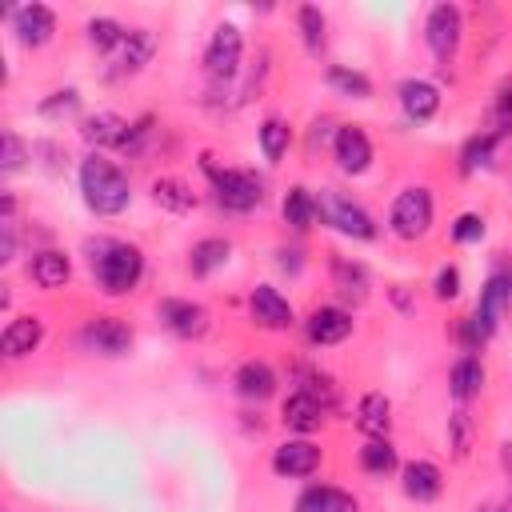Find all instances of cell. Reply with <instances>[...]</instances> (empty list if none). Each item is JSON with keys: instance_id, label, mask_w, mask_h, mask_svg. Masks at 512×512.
I'll return each mask as SVG.
<instances>
[{"instance_id": "1", "label": "cell", "mask_w": 512, "mask_h": 512, "mask_svg": "<svg viewBox=\"0 0 512 512\" xmlns=\"http://www.w3.org/2000/svg\"><path fill=\"white\" fill-rule=\"evenodd\" d=\"M92 280L104 296H128L144 280V252L128 240H88Z\"/></svg>"}, {"instance_id": "2", "label": "cell", "mask_w": 512, "mask_h": 512, "mask_svg": "<svg viewBox=\"0 0 512 512\" xmlns=\"http://www.w3.org/2000/svg\"><path fill=\"white\" fill-rule=\"evenodd\" d=\"M76 180H80V196H84L88 212H96V216H120V212L132 204V184H128V176H124L112 160H104L100 152H88V156L80 160Z\"/></svg>"}, {"instance_id": "3", "label": "cell", "mask_w": 512, "mask_h": 512, "mask_svg": "<svg viewBox=\"0 0 512 512\" xmlns=\"http://www.w3.org/2000/svg\"><path fill=\"white\" fill-rule=\"evenodd\" d=\"M200 168L212 184V200L224 208V212H236V216H248L264 204V180L248 168H220L212 164V156L204 152L200 156Z\"/></svg>"}, {"instance_id": "4", "label": "cell", "mask_w": 512, "mask_h": 512, "mask_svg": "<svg viewBox=\"0 0 512 512\" xmlns=\"http://www.w3.org/2000/svg\"><path fill=\"white\" fill-rule=\"evenodd\" d=\"M432 220H436V200L428 184H408L388 204V232L396 240H408V244L424 240L432 232Z\"/></svg>"}, {"instance_id": "5", "label": "cell", "mask_w": 512, "mask_h": 512, "mask_svg": "<svg viewBox=\"0 0 512 512\" xmlns=\"http://www.w3.org/2000/svg\"><path fill=\"white\" fill-rule=\"evenodd\" d=\"M316 208H320V224L336 228L348 240H376V232H380L376 220H372V212L360 200H352V196H344L336 188H320Z\"/></svg>"}, {"instance_id": "6", "label": "cell", "mask_w": 512, "mask_h": 512, "mask_svg": "<svg viewBox=\"0 0 512 512\" xmlns=\"http://www.w3.org/2000/svg\"><path fill=\"white\" fill-rule=\"evenodd\" d=\"M460 40H464V12H460V4H448V0L432 4L428 16H424V44L436 56L444 76H448V64L456 60V52H460Z\"/></svg>"}, {"instance_id": "7", "label": "cell", "mask_w": 512, "mask_h": 512, "mask_svg": "<svg viewBox=\"0 0 512 512\" xmlns=\"http://www.w3.org/2000/svg\"><path fill=\"white\" fill-rule=\"evenodd\" d=\"M240 56H244V32L224 20L212 28L208 44H204V72L212 84H228L236 72H240Z\"/></svg>"}, {"instance_id": "8", "label": "cell", "mask_w": 512, "mask_h": 512, "mask_svg": "<svg viewBox=\"0 0 512 512\" xmlns=\"http://www.w3.org/2000/svg\"><path fill=\"white\" fill-rule=\"evenodd\" d=\"M136 332L124 316H88L76 332V344L92 356H124L132 348Z\"/></svg>"}, {"instance_id": "9", "label": "cell", "mask_w": 512, "mask_h": 512, "mask_svg": "<svg viewBox=\"0 0 512 512\" xmlns=\"http://www.w3.org/2000/svg\"><path fill=\"white\" fill-rule=\"evenodd\" d=\"M152 56H156V32L152 28H128L124 40H120V48L108 56L104 76L108 80H128V76L144 72Z\"/></svg>"}, {"instance_id": "10", "label": "cell", "mask_w": 512, "mask_h": 512, "mask_svg": "<svg viewBox=\"0 0 512 512\" xmlns=\"http://www.w3.org/2000/svg\"><path fill=\"white\" fill-rule=\"evenodd\" d=\"M332 160L344 176H364L376 160V148H372V140L360 124H340L332 132Z\"/></svg>"}, {"instance_id": "11", "label": "cell", "mask_w": 512, "mask_h": 512, "mask_svg": "<svg viewBox=\"0 0 512 512\" xmlns=\"http://www.w3.org/2000/svg\"><path fill=\"white\" fill-rule=\"evenodd\" d=\"M156 316H160V324L172 332V336H180V340H200L204 332H208V308L204 304H196V300H184V296H164L160 304H156Z\"/></svg>"}, {"instance_id": "12", "label": "cell", "mask_w": 512, "mask_h": 512, "mask_svg": "<svg viewBox=\"0 0 512 512\" xmlns=\"http://www.w3.org/2000/svg\"><path fill=\"white\" fill-rule=\"evenodd\" d=\"M324 420H328V400H320V396L308 392V388L288 392L284 404H280V424H284L288 432H296V436H312V432H320Z\"/></svg>"}, {"instance_id": "13", "label": "cell", "mask_w": 512, "mask_h": 512, "mask_svg": "<svg viewBox=\"0 0 512 512\" xmlns=\"http://www.w3.org/2000/svg\"><path fill=\"white\" fill-rule=\"evenodd\" d=\"M352 328H356V320H352V312L340 308V304H316V308L304 316V336H308V344H316V348H332V344L348 340Z\"/></svg>"}, {"instance_id": "14", "label": "cell", "mask_w": 512, "mask_h": 512, "mask_svg": "<svg viewBox=\"0 0 512 512\" xmlns=\"http://www.w3.org/2000/svg\"><path fill=\"white\" fill-rule=\"evenodd\" d=\"M320 460H324L320 444L308 440V436H296V440H284L280 448H272V460L268 464L284 480H304V476H312L320 468Z\"/></svg>"}, {"instance_id": "15", "label": "cell", "mask_w": 512, "mask_h": 512, "mask_svg": "<svg viewBox=\"0 0 512 512\" xmlns=\"http://www.w3.org/2000/svg\"><path fill=\"white\" fill-rule=\"evenodd\" d=\"M8 20H12V32L24 48H44L52 44L56 36V12L48 4H20V8H8Z\"/></svg>"}, {"instance_id": "16", "label": "cell", "mask_w": 512, "mask_h": 512, "mask_svg": "<svg viewBox=\"0 0 512 512\" xmlns=\"http://www.w3.org/2000/svg\"><path fill=\"white\" fill-rule=\"evenodd\" d=\"M248 316H252L260 328H268V332H284V328L296 324V312H292L288 296H284L280 288H272V284H256V288L248 292Z\"/></svg>"}, {"instance_id": "17", "label": "cell", "mask_w": 512, "mask_h": 512, "mask_svg": "<svg viewBox=\"0 0 512 512\" xmlns=\"http://www.w3.org/2000/svg\"><path fill=\"white\" fill-rule=\"evenodd\" d=\"M396 100H400V112L404 120L412 124H428L436 112H440V88L424 76H408L396 84Z\"/></svg>"}, {"instance_id": "18", "label": "cell", "mask_w": 512, "mask_h": 512, "mask_svg": "<svg viewBox=\"0 0 512 512\" xmlns=\"http://www.w3.org/2000/svg\"><path fill=\"white\" fill-rule=\"evenodd\" d=\"M44 344V320L36 312H24V316H12L0 332V352L4 360H24L32 356L36 348Z\"/></svg>"}, {"instance_id": "19", "label": "cell", "mask_w": 512, "mask_h": 512, "mask_svg": "<svg viewBox=\"0 0 512 512\" xmlns=\"http://www.w3.org/2000/svg\"><path fill=\"white\" fill-rule=\"evenodd\" d=\"M400 488H404L408 500L432 504V500H440V492H444V472H440V464H432V460H408V464L400 468Z\"/></svg>"}, {"instance_id": "20", "label": "cell", "mask_w": 512, "mask_h": 512, "mask_svg": "<svg viewBox=\"0 0 512 512\" xmlns=\"http://www.w3.org/2000/svg\"><path fill=\"white\" fill-rule=\"evenodd\" d=\"M276 372H272V364L268 360H244L236 372H232V388H236V396H244V400H252V404H264V400H272L276 396Z\"/></svg>"}, {"instance_id": "21", "label": "cell", "mask_w": 512, "mask_h": 512, "mask_svg": "<svg viewBox=\"0 0 512 512\" xmlns=\"http://www.w3.org/2000/svg\"><path fill=\"white\" fill-rule=\"evenodd\" d=\"M28 276L40 292H56L72 280V260L60 252V248H44V252H32L28 260Z\"/></svg>"}, {"instance_id": "22", "label": "cell", "mask_w": 512, "mask_h": 512, "mask_svg": "<svg viewBox=\"0 0 512 512\" xmlns=\"http://www.w3.org/2000/svg\"><path fill=\"white\" fill-rule=\"evenodd\" d=\"M484 380H488V368H484V360H480V356H472V352L456 356V360H452V368H448V392H452L460 404L476 400V396L484 392Z\"/></svg>"}, {"instance_id": "23", "label": "cell", "mask_w": 512, "mask_h": 512, "mask_svg": "<svg viewBox=\"0 0 512 512\" xmlns=\"http://www.w3.org/2000/svg\"><path fill=\"white\" fill-rule=\"evenodd\" d=\"M292 512H360V500L336 484H308L296 496Z\"/></svg>"}, {"instance_id": "24", "label": "cell", "mask_w": 512, "mask_h": 512, "mask_svg": "<svg viewBox=\"0 0 512 512\" xmlns=\"http://www.w3.org/2000/svg\"><path fill=\"white\" fill-rule=\"evenodd\" d=\"M128 128H132V120H124V116H116V112H92V116L80 120V136H84V144H92L96 152H100V148H120L124 136H128Z\"/></svg>"}, {"instance_id": "25", "label": "cell", "mask_w": 512, "mask_h": 512, "mask_svg": "<svg viewBox=\"0 0 512 512\" xmlns=\"http://www.w3.org/2000/svg\"><path fill=\"white\" fill-rule=\"evenodd\" d=\"M356 428H360L368 440L388 436V428H392V400H388L384 392H364V396L356 400Z\"/></svg>"}, {"instance_id": "26", "label": "cell", "mask_w": 512, "mask_h": 512, "mask_svg": "<svg viewBox=\"0 0 512 512\" xmlns=\"http://www.w3.org/2000/svg\"><path fill=\"white\" fill-rule=\"evenodd\" d=\"M280 216L292 232H308L316 220H320V208H316V192H308L304 184H292L280 200Z\"/></svg>"}, {"instance_id": "27", "label": "cell", "mask_w": 512, "mask_h": 512, "mask_svg": "<svg viewBox=\"0 0 512 512\" xmlns=\"http://www.w3.org/2000/svg\"><path fill=\"white\" fill-rule=\"evenodd\" d=\"M328 268H332V288H336L344 300L360 304V300L368 296V268H364L360 260H348V256H336V252H332Z\"/></svg>"}, {"instance_id": "28", "label": "cell", "mask_w": 512, "mask_h": 512, "mask_svg": "<svg viewBox=\"0 0 512 512\" xmlns=\"http://www.w3.org/2000/svg\"><path fill=\"white\" fill-rule=\"evenodd\" d=\"M228 256H232V244H228L224 236H204V240H196L192 252H188V272L204 280V276L220 272V268L228 264Z\"/></svg>"}, {"instance_id": "29", "label": "cell", "mask_w": 512, "mask_h": 512, "mask_svg": "<svg viewBox=\"0 0 512 512\" xmlns=\"http://www.w3.org/2000/svg\"><path fill=\"white\" fill-rule=\"evenodd\" d=\"M504 312H508V280H504V272H492V276L484 280V288H480L476 320H480L488 332H496V324H500Z\"/></svg>"}, {"instance_id": "30", "label": "cell", "mask_w": 512, "mask_h": 512, "mask_svg": "<svg viewBox=\"0 0 512 512\" xmlns=\"http://www.w3.org/2000/svg\"><path fill=\"white\" fill-rule=\"evenodd\" d=\"M152 200H156V208H164L172 216H184V212L196 208V196L180 176H156L152 180Z\"/></svg>"}, {"instance_id": "31", "label": "cell", "mask_w": 512, "mask_h": 512, "mask_svg": "<svg viewBox=\"0 0 512 512\" xmlns=\"http://www.w3.org/2000/svg\"><path fill=\"white\" fill-rule=\"evenodd\" d=\"M400 468V456H396V444L388 436H376V440H364L360 448V472L364 476H392Z\"/></svg>"}, {"instance_id": "32", "label": "cell", "mask_w": 512, "mask_h": 512, "mask_svg": "<svg viewBox=\"0 0 512 512\" xmlns=\"http://www.w3.org/2000/svg\"><path fill=\"white\" fill-rule=\"evenodd\" d=\"M496 144H500V140H496L492 132H472V136L460 144V156H456V160H460V164H456L460 176H476L480 168H488L492 156H496Z\"/></svg>"}, {"instance_id": "33", "label": "cell", "mask_w": 512, "mask_h": 512, "mask_svg": "<svg viewBox=\"0 0 512 512\" xmlns=\"http://www.w3.org/2000/svg\"><path fill=\"white\" fill-rule=\"evenodd\" d=\"M296 28H300L304 48H308L312 56H320L324 44H328V16H324L316 4H300V8H296Z\"/></svg>"}, {"instance_id": "34", "label": "cell", "mask_w": 512, "mask_h": 512, "mask_svg": "<svg viewBox=\"0 0 512 512\" xmlns=\"http://www.w3.org/2000/svg\"><path fill=\"white\" fill-rule=\"evenodd\" d=\"M324 80H328V88H332V92H340V96H348V100H368V96H372V80H368L360 68L328 64Z\"/></svg>"}, {"instance_id": "35", "label": "cell", "mask_w": 512, "mask_h": 512, "mask_svg": "<svg viewBox=\"0 0 512 512\" xmlns=\"http://www.w3.org/2000/svg\"><path fill=\"white\" fill-rule=\"evenodd\" d=\"M256 140H260L264 160H268V164H280V156H284L288 144H292V124H288L284 116H268V120L256 128Z\"/></svg>"}, {"instance_id": "36", "label": "cell", "mask_w": 512, "mask_h": 512, "mask_svg": "<svg viewBox=\"0 0 512 512\" xmlns=\"http://www.w3.org/2000/svg\"><path fill=\"white\" fill-rule=\"evenodd\" d=\"M484 132H492L496 140L512 136V76H504L492 92V104H488V124Z\"/></svg>"}, {"instance_id": "37", "label": "cell", "mask_w": 512, "mask_h": 512, "mask_svg": "<svg viewBox=\"0 0 512 512\" xmlns=\"http://www.w3.org/2000/svg\"><path fill=\"white\" fill-rule=\"evenodd\" d=\"M124 24L120 20H112V16H92L88 24H84V40H88V48H96V52H116L120 48V40H124Z\"/></svg>"}, {"instance_id": "38", "label": "cell", "mask_w": 512, "mask_h": 512, "mask_svg": "<svg viewBox=\"0 0 512 512\" xmlns=\"http://www.w3.org/2000/svg\"><path fill=\"white\" fill-rule=\"evenodd\" d=\"M448 448H452L456 460H468L472 456V448H476V420H472L468 408H456L448 416Z\"/></svg>"}, {"instance_id": "39", "label": "cell", "mask_w": 512, "mask_h": 512, "mask_svg": "<svg viewBox=\"0 0 512 512\" xmlns=\"http://www.w3.org/2000/svg\"><path fill=\"white\" fill-rule=\"evenodd\" d=\"M152 136H156V116H140V120H132V128H128V136H124L120 152L136 160V156H144V152H148Z\"/></svg>"}, {"instance_id": "40", "label": "cell", "mask_w": 512, "mask_h": 512, "mask_svg": "<svg viewBox=\"0 0 512 512\" xmlns=\"http://www.w3.org/2000/svg\"><path fill=\"white\" fill-rule=\"evenodd\" d=\"M76 108H80V92H76V88H60V92H52V96L40 100V116H44V120H64V116H72Z\"/></svg>"}, {"instance_id": "41", "label": "cell", "mask_w": 512, "mask_h": 512, "mask_svg": "<svg viewBox=\"0 0 512 512\" xmlns=\"http://www.w3.org/2000/svg\"><path fill=\"white\" fill-rule=\"evenodd\" d=\"M448 236H452L456 244H480V240H484V216H480V212H460V216L452 220Z\"/></svg>"}, {"instance_id": "42", "label": "cell", "mask_w": 512, "mask_h": 512, "mask_svg": "<svg viewBox=\"0 0 512 512\" xmlns=\"http://www.w3.org/2000/svg\"><path fill=\"white\" fill-rule=\"evenodd\" d=\"M488 336H492V332L476 320V312H472V316H464V320L456 324V340H460V348H464V352H472V356L488 344Z\"/></svg>"}, {"instance_id": "43", "label": "cell", "mask_w": 512, "mask_h": 512, "mask_svg": "<svg viewBox=\"0 0 512 512\" xmlns=\"http://www.w3.org/2000/svg\"><path fill=\"white\" fill-rule=\"evenodd\" d=\"M460 288H464L460 268H456V264H440L436 276H432V296H436V300H456Z\"/></svg>"}, {"instance_id": "44", "label": "cell", "mask_w": 512, "mask_h": 512, "mask_svg": "<svg viewBox=\"0 0 512 512\" xmlns=\"http://www.w3.org/2000/svg\"><path fill=\"white\" fill-rule=\"evenodd\" d=\"M0 144H4V156H0V172H4V176L20 172V168H24V140H20L12 128H4V132H0Z\"/></svg>"}, {"instance_id": "45", "label": "cell", "mask_w": 512, "mask_h": 512, "mask_svg": "<svg viewBox=\"0 0 512 512\" xmlns=\"http://www.w3.org/2000/svg\"><path fill=\"white\" fill-rule=\"evenodd\" d=\"M16 260V220H0V264Z\"/></svg>"}, {"instance_id": "46", "label": "cell", "mask_w": 512, "mask_h": 512, "mask_svg": "<svg viewBox=\"0 0 512 512\" xmlns=\"http://www.w3.org/2000/svg\"><path fill=\"white\" fill-rule=\"evenodd\" d=\"M276 264H280V272H292V276H296L300 264H304V260H300V248H280V252H276Z\"/></svg>"}, {"instance_id": "47", "label": "cell", "mask_w": 512, "mask_h": 512, "mask_svg": "<svg viewBox=\"0 0 512 512\" xmlns=\"http://www.w3.org/2000/svg\"><path fill=\"white\" fill-rule=\"evenodd\" d=\"M388 296H392V304H396V308H400V312H412V308H416V304H412V296H408V288H404V284H392V288H388Z\"/></svg>"}, {"instance_id": "48", "label": "cell", "mask_w": 512, "mask_h": 512, "mask_svg": "<svg viewBox=\"0 0 512 512\" xmlns=\"http://www.w3.org/2000/svg\"><path fill=\"white\" fill-rule=\"evenodd\" d=\"M500 468H504V476H508V484H512V440L500 444Z\"/></svg>"}, {"instance_id": "49", "label": "cell", "mask_w": 512, "mask_h": 512, "mask_svg": "<svg viewBox=\"0 0 512 512\" xmlns=\"http://www.w3.org/2000/svg\"><path fill=\"white\" fill-rule=\"evenodd\" d=\"M504 272V280H508V312H512V264L508 268H500Z\"/></svg>"}]
</instances>
